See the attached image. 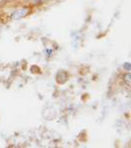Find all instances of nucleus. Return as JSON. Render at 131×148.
Here are the masks:
<instances>
[{
	"instance_id": "obj_1",
	"label": "nucleus",
	"mask_w": 131,
	"mask_h": 148,
	"mask_svg": "<svg viewBox=\"0 0 131 148\" xmlns=\"http://www.w3.org/2000/svg\"><path fill=\"white\" fill-rule=\"evenodd\" d=\"M29 13V9L24 7V8H21V9H18L17 11H15L13 14L11 15V18L12 19H15V20H18V19H21V18H24L28 15Z\"/></svg>"
},
{
	"instance_id": "obj_2",
	"label": "nucleus",
	"mask_w": 131,
	"mask_h": 148,
	"mask_svg": "<svg viewBox=\"0 0 131 148\" xmlns=\"http://www.w3.org/2000/svg\"><path fill=\"white\" fill-rule=\"evenodd\" d=\"M124 79H125V82H127V83L130 82V73L126 74V75L124 76Z\"/></svg>"
},
{
	"instance_id": "obj_3",
	"label": "nucleus",
	"mask_w": 131,
	"mask_h": 148,
	"mask_svg": "<svg viewBox=\"0 0 131 148\" xmlns=\"http://www.w3.org/2000/svg\"><path fill=\"white\" fill-rule=\"evenodd\" d=\"M44 1H48V0H34L35 3H37V2H44Z\"/></svg>"
}]
</instances>
